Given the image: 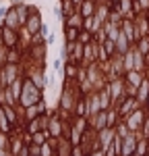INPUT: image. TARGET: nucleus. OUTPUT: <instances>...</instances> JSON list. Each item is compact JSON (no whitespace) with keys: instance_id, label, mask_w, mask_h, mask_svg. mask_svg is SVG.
I'll list each match as a JSON object with an SVG mask.
<instances>
[{"instance_id":"nucleus-4","label":"nucleus","mask_w":149,"mask_h":156,"mask_svg":"<svg viewBox=\"0 0 149 156\" xmlns=\"http://www.w3.org/2000/svg\"><path fill=\"white\" fill-rule=\"evenodd\" d=\"M145 94H147V83H145L143 87H141V94H139V98L143 100V98H145Z\"/></svg>"},{"instance_id":"nucleus-1","label":"nucleus","mask_w":149,"mask_h":156,"mask_svg":"<svg viewBox=\"0 0 149 156\" xmlns=\"http://www.w3.org/2000/svg\"><path fill=\"white\" fill-rule=\"evenodd\" d=\"M0 127H2V131H8L11 127H8V123H6V117L0 112Z\"/></svg>"},{"instance_id":"nucleus-5","label":"nucleus","mask_w":149,"mask_h":156,"mask_svg":"<svg viewBox=\"0 0 149 156\" xmlns=\"http://www.w3.org/2000/svg\"><path fill=\"white\" fill-rule=\"evenodd\" d=\"M131 81H133V83H139V75H137V73H131Z\"/></svg>"},{"instance_id":"nucleus-2","label":"nucleus","mask_w":149,"mask_h":156,"mask_svg":"<svg viewBox=\"0 0 149 156\" xmlns=\"http://www.w3.org/2000/svg\"><path fill=\"white\" fill-rule=\"evenodd\" d=\"M98 127H99V129H104V127H106V115H104V112L98 117Z\"/></svg>"},{"instance_id":"nucleus-6","label":"nucleus","mask_w":149,"mask_h":156,"mask_svg":"<svg viewBox=\"0 0 149 156\" xmlns=\"http://www.w3.org/2000/svg\"><path fill=\"white\" fill-rule=\"evenodd\" d=\"M77 36V29H71V31H66V37H74Z\"/></svg>"},{"instance_id":"nucleus-7","label":"nucleus","mask_w":149,"mask_h":156,"mask_svg":"<svg viewBox=\"0 0 149 156\" xmlns=\"http://www.w3.org/2000/svg\"><path fill=\"white\" fill-rule=\"evenodd\" d=\"M95 156H101V152H98V154H95Z\"/></svg>"},{"instance_id":"nucleus-3","label":"nucleus","mask_w":149,"mask_h":156,"mask_svg":"<svg viewBox=\"0 0 149 156\" xmlns=\"http://www.w3.org/2000/svg\"><path fill=\"white\" fill-rule=\"evenodd\" d=\"M37 25H39V21H37V17H35V19L29 21V29H37Z\"/></svg>"}]
</instances>
